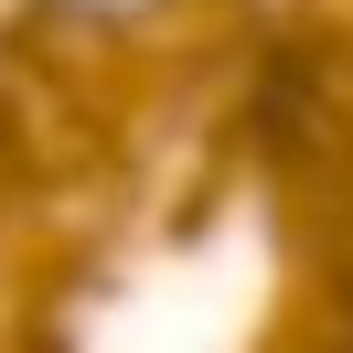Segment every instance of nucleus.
<instances>
[{
	"label": "nucleus",
	"instance_id": "1",
	"mask_svg": "<svg viewBox=\"0 0 353 353\" xmlns=\"http://www.w3.org/2000/svg\"><path fill=\"white\" fill-rule=\"evenodd\" d=\"M54 11H75V22H139V11H161V0H54Z\"/></svg>",
	"mask_w": 353,
	"mask_h": 353
}]
</instances>
